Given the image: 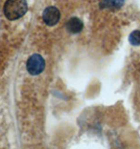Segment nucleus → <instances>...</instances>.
<instances>
[{"label": "nucleus", "instance_id": "obj_4", "mask_svg": "<svg viewBox=\"0 0 140 149\" xmlns=\"http://www.w3.org/2000/svg\"><path fill=\"white\" fill-rule=\"evenodd\" d=\"M83 26H84V24H83L82 20L77 17H72L66 23V29L70 34H79L83 29Z\"/></svg>", "mask_w": 140, "mask_h": 149}, {"label": "nucleus", "instance_id": "obj_5", "mask_svg": "<svg viewBox=\"0 0 140 149\" xmlns=\"http://www.w3.org/2000/svg\"><path fill=\"white\" fill-rule=\"evenodd\" d=\"M124 3V0H103L101 6L103 8H120Z\"/></svg>", "mask_w": 140, "mask_h": 149}, {"label": "nucleus", "instance_id": "obj_3", "mask_svg": "<svg viewBox=\"0 0 140 149\" xmlns=\"http://www.w3.org/2000/svg\"><path fill=\"white\" fill-rule=\"evenodd\" d=\"M42 17H43V21L45 22L46 25L53 26V25H56L60 21L61 14H60V11H59L56 6H48V8H46L44 10Z\"/></svg>", "mask_w": 140, "mask_h": 149}, {"label": "nucleus", "instance_id": "obj_2", "mask_svg": "<svg viewBox=\"0 0 140 149\" xmlns=\"http://www.w3.org/2000/svg\"><path fill=\"white\" fill-rule=\"evenodd\" d=\"M45 68V60L39 54H34L29 57L26 62L27 72L32 76H37L43 72Z\"/></svg>", "mask_w": 140, "mask_h": 149}, {"label": "nucleus", "instance_id": "obj_6", "mask_svg": "<svg viewBox=\"0 0 140 149\" xmlns=\"http://www.w3.org/2000/svg\"><path fill=\"white\" fill-rule=\"evenodd\" d=\"M129 42L133 46H139L140 45V31L136 29L133 31L129 36Z\"/></svg>", "mask_w": 140, "mask_h": 149}, {"label": "nucleus", "instance_id": "obj_1", "mask_svg": "<svg viewBox=\"0 0 140 149\" xmlns=\"http://www.w3.org/2000/svg\"><path fill=\"white\" fill-rule=\"evenodd\" d=\"M4 15L8 20H17L27 12L26 0H6L3 6Z\"/></svg>", "mask_w": 140, "mask_h": 149}]
</instances>
